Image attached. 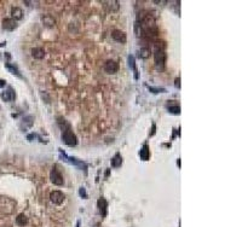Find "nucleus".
Returning a JSON list of instances; mask_svg holds the SVG:
<instances>
[{
	"label": "nucleus",
	"instance_id": "nucleus-1",
	"mask_svg": "<svg viewBox=\"0 0 242 227\" xmlns=\"http://www.w3.org/2000/svg\"><path fill=\"white\" fill-rule=\"evenodd\" d=\"M62 141L67 144L68 146H75L78 144V138L76 135L73 133V130L70 128V124H67L65 128H63L62 132Z\"/></svg>",
	"mask_w": 242,
	"mask_h": 227
},
{
	"label": "nucleus",
	"instance_id": "nucleus-2",
	"mask_svg": "<svg viewBox=\"0 0 242 227\" xmlns=\"http://www.w3.org/2000/svg\"><path fill=\"white\" fill-rule=\"evenodd\" d=\"M60 154H61V157L64 158V161H67V162H69V163H71V164H74V165L79 167L80 169L84 170L85 173L87 172V165H86L84 162H81L80 160H78V158H75V157H69V156H67L65 152H63V151H62L61 149H60Z\"/></svg>",
	"mask_w": 242,
	"mask_h": 227
},
{
	"label": "nucleus",
	"instance_id": "nucleus-3",
	"mask_svg": "<svg viewBox=\"0 0 242 227\" xmlns=\"http://www.w3.org/2000/svg\"><path fill=\"white\" fill-rule=\"evenodd\" d=\"M154 59H155V65L157 69H163L165 62H166V53L163 50H155L154 52Z\"/></svg>",
	"mask_w": 242,
	"mask_h": 227
},
{
	"label": "nucleus",
	"instance_id": "nucleus-4",
	"mask_svg": "<svg viewBox=\"0 0 242 227\" xmlns=\"http://www.w3.org/2000/svg\"><path fill=\"white\" fill-rule=\"evenodd\" d=\"M50 179L51 181L54 184V185H57V186H62L64 184V179L63 176L61 175L60 173V170L57 169V165H54L51 170V173H50Z\"/></svg>",
	"mask_w": 242,
	"mask_h": 227
},
{
	"label": "nucleus",
	"instance_id": "nucleus-5",
	"mask_svg": "<svg viewBox=\"0 0 242 227\" xmlns=\"http://www.w3.org/2000/svg\"><path fill=\"white\" fill-rule=\"evenodd\" d=\"M64 198H65V196L61 191H52L50 193V201L53 204H62L64 202Z\"/></svg>",
	"mask_w": 242,
	"mask_h": 227
},
{
	"label": "nucleus",
	"instance_id": "nucleus-6",
	"mask_svg": "<svg viewBox=\"0 0 242 227\" xmlns=\"http://www.w3.org/2000/svg\"><path fill=\"white\" fill-rule=\"evenodd\" d=\"M119 70V64L115 61H108L104 64V71L108 74H115Z\"/></svg>",
	"mask_w": 242,
	"mask_h": 227
},
{
	"label": "nucleus",
	"instance_id": "nucleus-7",
	"mask_svg": "<svg viewBox=\"0 0 242 227\" xmlns=\"http://www.w3.org/2000/svg\"><path fill=\"white\" fill-rule=\"evenodd\" d=\"M111 37H113V39H114L115 41L120 42V44H125L126 40H127V36H126L125 31H122V30H118V29L111 33Z\"/></svg>",
	"mask_w": 242,
	"mask_h": 227
},
{
	"label": "nucleus",
	"instance_id": "nucleus-8",
	"mask_svg": "<svg viewBox=\"0 0 242 227\" xmlns=\"http://www.w3.org/2000/svg\"><path fill=\"white\" fill-rule=\"evenodd\" d=\"M33 124H34V117L30 116V115H28V116L23 117V120H22V122H21V124H20V128H21L23 132H26L27 129L32 128Z\"/></svg>",
	"mask_w": 242,
	"mask_h": 227
},
{
	"label": "nucleus",
	"instance_id": "nucleus-9",
	"mask_svg": "<svg viewBox=\"0 0 242 227\" xmlns=\"http://www.w3.org/2000/svg\"><path fill=\"white\" fill-rule=\"evenodd\" d=\"M16 27H17V23L15 20H12V18H5V20H3V29L4 30L12 31L16 29Z\"/></svg>",
	"mask_w": 242,
	"mask_h": 227
},
{
	"label": "nucleus",
	"instance_id": "nucleus-10",
	"mask_svg": "<svg viewBox=\"0 0 242 227\" xmlns=\"http://www.w3.org/2000/svg\"><path fill=\"white\" fill-rule=\"evenodd\" d=\"M15 98H16V94H15L12 87H9L7 91L1 93V99L4 102H12V100H15Z\"/></svg>",
	"mask_w": 242,
	"mask_h": 227
},
{
	"label": "nucleus",
	"instance_id": "nucleus-11",
	"mask_svg": "<svg viewBox=\"0 0 242 227\" xmlns=\"http://www.w3.org/2000/svg\"><path fill=\"white\" fill-rule=\"evenodd\" d=\"M97 206H98V210L101 213V215L104 217L107 214V208H108V202L104 198H99L97 202Z\"/></svg>",
	"mask_w": 242,
	"mask_h": 227
},
{
	"label": "nucleus",
	"instance_id": "nucleus-12",
	"mask_svg": "<svg viewBox=\"0 0 242 227\" xmlns=\"http://www.w3.org/2000/svg\"><path fill=\"white\" fill-rule=\"evenodd\" d=\"M11 16H12V20H15V21L22 20V17H23V11H22V9H21V7H17V6L12 7V9H11Z\"/></svg>",
	"mask_w": 242,
	"mask_h": 227
},
{
	"label": "nucleus",
	"instance_id": "nucleus-13",
	"mask_svg": "<svg viewBox=\"0 0 242 227\" xmlns=\"http://www.w3.org/2000/svg\"><path fill=\"white\" fill-rule=\"evenodd\" d=\"M30 52H32V56L35 59H43L45 57V51L41 47H34V48H32Z\"/></svg>",
	"mask_w": 242,
	"mask_h": 227
},
{
	"label": "nucleus",
	"instance_id": "nucleus-14",
	"mask_svg": "<svg viewBox=\"0 0 242 227\" xmlns=\"http://www.w3.org/2000/svg\"><path fill=\"white\" fill-rule=\"evenodd\" d=\"M5 68L11 72V74H13V75H16V76H18L20 79H23V76H22V74L20 72V70H18V68H17V65H15V64H10V63H5Z\"/></svg>",
	"mask_w": 242,
	"mask_h": 227
},
{
	"label": "nucleus",
	"instance_id": "nucleus-15",
	"mask_svg": "<svg viewBox=\"0 0 242 227\" xmlns=\"http://www.w3.org/2000/svg\"><path fill=\"white\" fill-rule=\"evenodd\" d=\"M139 157L140 160L143 161H148L149 157H150V150H149V146L148 145H144L140 150H139Z\"/></svg>",
	"mask_w": 242,
	"mask_h": 227
},
{
	"label": "nucleus",
	"instance_id": "nucleus-16",
	"mask_svg": "<svg viewBox=\"0 0 242 227\" xmlns=\"http://www.w3.org/2000/svg\"><path fill=\"white\" fill-rule=\"evenodd\" d=\"M41 22L46 26V27H53L56 24V21H54V18L51 16V15H44L41 17Z\"/></svg>",
	"mask_w": 242,
	"mask_h": 227
},
{
	"label": "nucleus",
	"instance_id": "nucleus-17",
	"mask_svg": "<svg viewBox=\"0 0 242 227\" xmlns=\"http://www.w3.org/2000/svg\"><path fill=\"white\" fill-rule=\"evenodd\" d=\"M167 110H168L171 114H174V115H179L180 114V106L177 103H167Z\"/></svg>",
	"mask_w": 242,
	"mask_h": 227
},
{
	"label": "nucleus",
	"instance_id": "nucleus-18",
	"mask_svg": "<svg viewBox=\"0 0 242 227\" xmlns=\"http://www.w3.org/2000/svg\"><path fill=\"white\" fill-rule=\"evenodd\" d=\"M122 164V157L120 154H115V156L111 158V167L113 168H119Z\"/></svg>",
	"mask_w": 242,
	"mask_h": 227
},
{
	"label": "nucleus",
	"instance_id": "nucleus-19",
	"mask_svg": "<svg viewBox=\"0 0 242 227\" xmlns=\"http://www.w3.org/2000/svg\"><path fill=\"white\" fill-rule=\"evenodd\" d=\"M128 67L133 69L135 71V79L137 80L138 79V71H137V67H136V59L133 56H128Z\"/></svg>",
	"mask_w": 242,
	"mask_h": 227
},
{
	"label": "nucleus",
	"instance_id": "nucleus-20",
	"mask_svg": "<svg viewBox=\"0 0 242 227\" xmlns=\"http://www.w3.org/2000/svg\"><path fill=\"white\" fill-rule=\"evenodd\" d=\"M149 56H150V48L142 47V48L138 51V57H139V58H142V59L149 58Z\"/></svg>",
	"mask_w": 242,
	"mask_h": 227
},
{
	"label": "nucleus",
	"instance_id": "nucleus-21",
	"mask_svg": "<svg viewBox=\"0 0 242 227\" xmlns=\"http://www.w3.org/2000/svg\"><path fill=\"white\" fill-rule=\"evenodd\" d=\"M16 223H17L18 226L23 227V226H26V225L28 223V217H27L24 214H20V215L16 217Z\"/></svg>",
	"mask_w": 242,
	"mask_h": 227
},
{
	"label": "nucleus",
	"instance_id": "nucleus-22",
	"mask_svg": "<svg viewBox=\"0 0 242 227\" xmlns=\"http://www.w3.org/2000/svg\"><path fill=\"white\" fill-rule=\"evenodd\" d=\"M148 89L153 92V93H165L166 89L165 88H161V87H150V86H148Z\"/></svg>",
	"mask_w": 242,
	"mask_h": 227
},
{
	"label": "nucleus",
	"instance_id": "nucleus-23",
	"mask_svg": "<svg viewBox=\"0 0 242 227\" xmlns=\"http://www.w3.org/2000/svg\"><path fill=\"white\" fill-rule=\"evenodd\" d=\"M79 195H80L82 198H87V193H86L85 187H80V190H79Z\"/></svg>",
	"mask_w": 242,
	"mask_h": 227
},
{
	"label": "nucleus",
	"instance_id": "nucleus-24",
	"mask_svg": "<svg viewBox=\"0 0 242 227\" xmlns=\"http://www.w3.org/2000/svg\"><path fill=\"white\" fill-rule=\"evenodd\" d=\"M174 86H176L177 88H180V78H177V79L174 80Z\"/></svg>",
	"mask_w": 242,
	"mask_h": 227
},
{
	"label": "nucleus",
	"instance_id": "nucleus-25",
	"mask_svg": "<svg viewBox=\"0 0 242 227\" xmlns=\"http://www.w3.org/2000/svg\"><path fill=\"white\" fill-rule=\"evenodd\" d=\"M5 85H6V82L4 80H0V87H4Z\"/></svg>",
	"mask_w": 242,
	"mask_h": 227
},
{
	"label": "nucleus",
	"instance_id": "nucleus-26",
	"mask_svg": "<svg viewBox=\"0 0 242 227\" xmlns=\"http://www.w3.org/2000/svg\"><path fill=\"white\" fill-rule=\"evenodd\" d=\"M79 225H80V222L78 221V223H76V227H79Z\"/></svg>",
	"mask_w": 242,
	"mask_h": 227
}]
</instances>
